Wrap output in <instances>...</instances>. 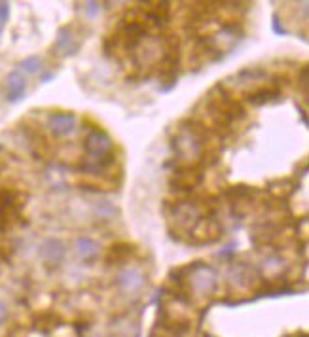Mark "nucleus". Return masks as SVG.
Masks as SVG:
<instances>
[{
  "mask_svg": "<svg viewBox=\"0 0 309 337\" xmlns=\"http://www.w3.org/2000/svg\"><path fill=\"white\" fill-rule=\"evenodd\" d=\"M74 116L70 112H53L50 116V127L53 129L55 135H65L72 129Z\"/></svg>",
  "mask_w": 309,
  "mask_h": 337,
  "instance_id": "1",
  "label": "nucleus"
},
{
  "mask_svg": "<svg viewBox=\"0 0 309 337\" xmlns=\"http://www.w3.org/2000/svg\"><path fill=\"white\" fill-rule=\"evenodd\" d=\"M23 93H25V78L19 70H14L8 78V99L17 101V99H21Z\"/></svg>",
  "mask_w": 309,
  "mask_h": 337,
  "instance_id": "2",
  "label": "nucleus"
},
{
  "mask_svg": "<svg viewBox=\"0 0 309 337\" xmlns=\"http://www.w3.org/2000/svg\"><path fill=\"white\" fill-rule=\"evenodd\" d=\"M118 282H120L125 290H137L139 286L143 284V275L141 273H137V271H125V273H121L120 278H118Z\"/></svg>",
  "mask_w": 309,
  "mask_h": 337,
  "instance_id": "3",
  "label": "nucleus"
},
{
  "mask_svg": "<svg viewBox=\"0 0 309 337\" xmlns=\"http://www.w3.org/2000/svg\"><path fill=\"white\" fill-rule=\"evenodd\" d=\"M42 256H44L46 260H59L61 256H63V248H61L59 243H55V240H50V243H46L44 248H42Z\"/></svg>",
  "mask_w": 309,
  "mask_h": 337,
  "instance_id": "4",
  "label": "nucleus"
},
{
  "mask_svg": "<svg viewBox=\"0 0 309 337\" xmlns=\"http://www.w3.org/2000/svg\"><path fill=\"white\" fill-rule=\"evenodd\" d=\"M78 247H80V254L83 256V258H93V256H97V245L93 243V240L90 239H82L78 240Z\"/></svg>",
  "mask_w": 309,
  "mask_h": 337,
  "instance_id": "5",
  "label": "nucleus"
},
{
  "mask_svg": "<svg viewBox=\"0 0 309 337\" xmlns=\"http://www.w3.org/2000/svg\"><path fill=\"white\" fill-rule=\"evenodd\" d=\"M36 65H40V61H38V57H29V59L25 61V63H23L21 67L23 68H27V70H29V72H34V70H36Z\"/></svg>",
  "mask_w": 309,
  "mask_h": 337,
  "instance_id": "6",
  "label": "nucleus"
},
{
  "mask_svg": "<svg viewBox=\"0 0 309 337\" xmlns=\"http://www.w3.org/2000/svg\"><path fill=\"white\" fill-rule=\"evenodd\" d=\"M6 17H8V6L6 4H0V30H2V27H4Z\"/></svg>",
  "mask_w": 309,
  "mask_h": 337,
  "instance_id": "7",
  "label": "nucleus"
},
{
  "mask_svg": "<svg viewBox=\"0 0 309 337\" xmlns=\"http://www.w3.org/2000/svg\"><path fill=\"white\" fill-rule=\"evenodd\" d=\"M4 315H6V309H4V305H2V303H0V320H2V318H4Z\"/></svg>",
  "mask_w": 309,
  "mask_h": 337,
  "instance_id": "8",
  "label": "nucleus"
}]
</instances>
